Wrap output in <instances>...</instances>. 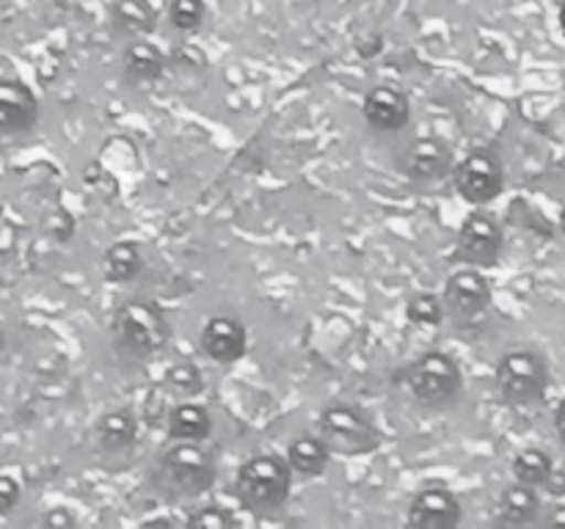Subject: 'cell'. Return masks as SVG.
Masks as SVG:
<instances>
[{
    "mask_svg": "<svg viewBox=\"0 0 565 529\" xmlns=\"http://www.w3.org/2000/svg\"><path fill=\"white\" fill-rule=\"evenodd\" d=\"M292 477L287 457L263 452L252 455L235 474V494L241 505L254 516H270L281 510L292 494Z\"/></svg>",
    "mask_w": 565,
    "mask_h": 529,
    "instance_id": "1",
    "label": "cell"
},
{
    "mask_svg": "<svg viewBox=\"0 0 565 529\" xmlns=\"http://www.w3.org/2000/svg\"><path fill=\"white\" fill-rule=\"evenodd\" d=\"M215 457L199 441H177L154 466V485L171 499H196L215 483Z\"/></svg>",
    "mask_w": 565,
    "mask_h": 529,
    "instance_id": "2",
    "label": "cell"
},
{
    "mask_svg": "<svg viewBox=\"0 0 565 529\" xmlns=\"http://www.w3.org/2000/svg\"><path fill=\"white\" fill-rule=\"evenodd\" d=\"M114 336L132 356H154L171 342V320L160 303L130 298L116 306Z\"/></svg>",
    "mask_w": 565,
    "mask_h": 529,
    "instance_id": "3",
    "label": "cell"
},
{
    "mask_svg": "<svg viewBox=\"0 0 565 529\" xmlns=\"http://www.w3.org/2000/svg\"><path fill=\"white\" fill-rule=\"evenodd\" d=\"M403 384L419 406L445 408L463 391V369L450 353L428 350L408 364Z\"/></svg>",
    "mask_w": 565,
    "mask_h": 529,
    "instance_id": "4",
    "label": "cell"
},
{
    "mask_svg": "<svg viewBox=\"0 0 565 529\" xmlns=\"http://www.w3.org/2000/svg\"><path fill=\"white\" fill-rule=\"evenodd\" d=\"M494 386L497 395L508 406H533L550 389V367L544 356L530 347H516V350L502 353L494 367Z\"/></svg>",
    "mask_w": 565,
    "mask_h": 529,
    "instance_id": "5",
    "label": "cell"
},
{
    "mask_svg": "<svg viewBox=\"0 0 565 529\" xmlns=\"http://www.w3.org/2000/svg\"><path fill=\"white\" fill-rule=\"evenodd\" d=\"M318 435L329 444L331 452L345 457L370 455L381 446V433L373 419L362 408L345 406V402H334L320 411Z\"/></svg>",
    "mask_w": 565,
    "mask_h": 529,
    "instance_id": "6",
    "label": "cell"
},
{
    "mask_svg": "<svg viewBox=\"0 0 565 529\" xmlns=\"http://www.w3.org/2000/svg\"><path fill=\"white\" fill-rule=\"evenodd\" d=\"M456 193L472 207H489L505 191V165L491 149H472L452 169Z\"/></svg>",
    "mask_w": 565,
    "mask_h": 529,
    "instance_id": "7",
    "label": "cell"
},
{
    "mask_svg": "<svg viewBox=\"0 0 565 529\" xmlns=\"http://www.w3.org/2000/svg\"><path fill=\"white\" fill-rule=\"evenodd\" d=\"M505 248V231L497 215L478 207L463 218L456 237V253L463 264L472 268H494Z\"/></svg>",
    "mask_w": 565,
    "mask_h": 529,
    "instance_id": "8",
    "label": "cell"
},
{
    "mask_svg": "<svg viewBox=\"0 0 565 529\" xmlns=\"http://www.w3.org/2000/svg\"><path fill=\"white\" fill-rule=\"evenodd\" d=\"M441 298H445L447 314H452L456 320H475L491 309L494 287H491V279L483 273V268L469 264V268L447 276Z\"/></svg>",
    "mask_w": 565,
    "mask_h": 529,
    "instance_id": "9",
    "label": "cell"
},
{
    "mask_svg": "<svg viewBox=\"0 0 565 529\" xmlns=\"http://www.w3.org/2000/svg\"><path fill=\"white\" fill-rule=\"evenodd\" d=\"M397 169L403 171V176H408L412 182H441L447 176H452L456 169V154H452L450 143L441 141V138L423 136L414 138L406 149L401 152L397 160Z\"/></svg>",
    "mask_w": 565,
    "mask_h": 529,
    "instance_id": "10",
    "label": "cell"
},
{
    "mask_svg": "<svg viewBox=\"0 0 565 529\" xmlns=\"http://www.w3.org/2000/svg\"><path fill=\"white\" fill-rule=\"evenodd\" d=\"M463 518L461 499L447 485L428 483L408 501L406 521L417 529H452Z\"/></svg>",
    "mask_w": 565,
    "mask_h": 529,
    "instance_id": "11",
    "label": "cell"
},
{
    "mask_svg": "<svg viewBox=\"0 0 565 529\" xmlns=\"http://www.w3.org/2000/svg\"><path fill=\"white\" fill-rule=\"evenodd\" d=\"M39 121V99L20 77L0 75V141L31 132Z\"/></svg>",
    "mask_w": 565,
    "mask_h": 529,
    "instance_id": "12",
    "label": "cell"
},
{
    "mask_svg": "<svg viewBox=\"0 0 565 529\" xmlns=\"http://www.w3.org/2000/svg\"><path fill=\"white\" fill-rule=\"evenodd\" d=\"M199 347L215 364H235L248 350V331L232 314H215L199 331Z\"/></svg>",
    "mask_w": 565,
    "mask_h": 529,
    "instance_id": "13",
    "label": "cell"
},
{
    "mask_svg": "<svg viewBox=\"0 0 565 529\" xmlns=\"http://www.w3.org/2000/svg\"><path fill=\"white\" fill-rule=\"evenodd\" d=\"M362 116L375 132H401L412 121V99L397 86H373L362 99Z\"/></svg>",
    "mask_w": 565,
    "mask_h": 529,
    "instance_id": "14",
    "label": "cell"
},
{
    "mask_svg": "<svg viewBox=\"0 0 565 529\" xmlns=\"http://www.w3.org/2000/svg\"><path fill=\"white\" fill-rule=\"evenodd\" d=\"M94 441L105 455H125L138 444V419L130 408H110L94 424Z\"/></svg>",
    "mask_w": 565,
    "mask_h": 529,
    "instance_id": "15",
    "label": "cell"
},
{
    "mask_svg": "<svg viewBox=\"0 0 565 529\" xmlns=\"http://www.w3.org/2000/svg\"><path fill=\"white\" fill-rule=\"evenodd\" d=\"M166 66V53L152 44L149 39H136V42H127V47L121 50V72H125L127 83L132 86H143V83H154L163 77Z\"/></svg>",
    "mask_w": 565,
    "mask_h": 529,
    "instance_id": "16",
    "label": "cell"
},
{
    "mask_svg": "<svg viewBox=\"0 0 565 529\" xmlns=\"http://www.w3.org/2000/svg\"><path fill=\"white\" fill-rule=\"evenodd\" d=\"M110 28L125 42L149 39L158 28V11L149 0H114L110 3Z\"/></svg>",
    "mask_w": 565,
    "mask_h": 529,
    "instance_id": "17",
    "label": "cell"
},
{
    "mask_svg": "<svg viewBox=\"0 0 565 529\" xmlns=\"http://www.w3.org/2000/svg\"><path fill=\"white\" fill-rule=\"evenodd\" d=\"M331 450L320 435L315 433H301L287 444V463L296 472V477L315 479L323 477L326 468H329Z\"/></svg>",
    "mask_w": 565,
    "mask_h": 529,
    "instance_id": "18",
    "label": "cell"
},
{
    "mask_svg": "<svg viewBox=\"0 0 565 529\" xmlns=\"http://www.w3.org/2000/svg\"><path fill=\"white\" fill-rule=\"evenodd\" d=\"M541 512V496L539 488L533 485H524L513 479V485H508L500 494L497 501V521L505 523V527H524V523H533Z\"/></svg>",
    "mask_w": 565,
    "mask_h": 529,
    "instance_id": "19",
    "label": "cell"
},
{
    "mask_svg": "<svg viewBox=\"0 0 565 529\" xmlns=\"http://www.w3.org/2000/svg\"><path fill=\"white\" fill-rule=\"evenodd\" d=\"M166 428L174 441H207L213 435V413L202 402L182 400L169 411Z\"/></svg>",
    "mask_w": 565,
    "mask_h": 529,
    "instance_id": "20",
    "label": "cell"
},
{
    "mask_svg": "<svg viewBox=\"0 0 565 529\" xmlns=\"http://www.w3.org/2000/svg\"><path fill=\"white\" fill-rule=\"evenodd\" d=\"M143 270L141 246L132 240H116L114 246L105 248L103 253V276L114 284H127L136 281Z\"/></svg>",
    "mask_w": 565,
    "mask_h": 529,
    "instance_id": "21",
    "label": "cell"
},
{
    "mask_svg": "<svg viewBox=\"0 0 565 529\" xmlns=\"http://www.w3.org/2000/svg\"><path fill=\"white\" fill-rule=\"evenodd\" d=\"M552 472H555V461H552L550 452L539 450V446L519 450L511 461L513 479L524 485H533V488H544L550 483Z\"/></svg>",
    "mask_w": 565,
    "mask_h": 529,
    "instance_id": "22",
    "label": "cell"
},
{
    "mask_svg": "<svg viewBox=\"0 0 565 529\" xmlns=\"http://www.w3.org/2000/svg\"><path fill=\"white\" fill-rule=\"evenodd\" d=\"M445 314V298L434 295V292H417V295L408 298L406 303L408 323L417 325V328H436V325H441Z\"/></svg>",
    "mask_w": 565,
    "mask_h": 529,
    "instance_id": "23",
    "label": "cell"
},
{
    "mask_svg": "<svg viewBox=\"0 0 565 529\" xmlns=\"http://www.w3.org/2000/svg\"><path fill=\"white\" fill-rule=\"evenodd\" d=\"M166 386H169V391H174L177 397L191 400V397H199L204 391V375L196 364L177 361L166 369Z\"/></svg>",
    "mask_w": 565,
    "mask_h": 529,
    "instance_id": "24",
    "label": "cell"
},
{
    "mask_svg": "<svg viewBox=\"0 0 565 529\" xmlns=\"http://www.w3.org/2000/svg\"><path fill=\"white\" fill-rule=\"evenodd\" d=\"M207 20V3L204 0H171L169 22L180 33H196Z\"/></svg>",
    "mask_w": 565,
    "mask_h": 529,
    "instance_id": "25",
    "label": "cell"
},
{
    "mask_svg": "<svg viewBox=\"0 0 565 529\" xmlns=\"http://www.w3.org/2000/svg\"><path fill=\"white\" fill-rule=\"evenodd\" d=\"M185 523L188 527H199V529H235L237 518L230 507L207 505V507H199L196 512H191V518H188Z\"/></svg>",
    "mask_w": 565,
    "mask_h": 529,
    "instance_id": "26",
    "label": "cell"
},
{
    "mask_svg": "<svg viewBox=\"0 0 565 529\" xmlns=\"http://www.w3.org/2000/svg\"><path fill=\"white\" fill-rule=\"evenodd\" d=\"M22 501V485L20 479L11 474H0V518L11 516Z\"/></svg>",
    "mask_w": 565,
    "mask_h": 529,
    "instance_id": "27",
    "label": "cell"
},
{
    "mask_svg": "<svg viewBox=\"0 0 565 529\" xmlns=\"http://www.w3.org/2000/svg\"><path fill=\"white\" fill-rule=\"evenodd\" d=\"M39 523L47 529H72L77 527V516L70 507H50V510L39 518Z\"/></svg>",
    "mask_w": 565,
    "mask_h": 529,
    "instance_id": "28",
    "label": "cell"
},
{
    "mask_svg": "<svg viewBox=\"0 0 565 529\" xmlns=\"http://www.w3.org/2000/svg\"><path fill=\"white\" fill-rule=\"evenodd\" d=\"M546 490H550V494H555V496H563L565 494V474L563 472H552V477H550V483L544 485Z\"/></svg>",
    "mask_w": 565,
    "mask_h": 529,
    "instance_id": "29",
    "label": "cell"
},
{
    "mask_svg": "<svg viewBox=\"0 0 565 529\" xmlns=\"http://www.w3.org/2000/svg\"><path fill=\"white\" fill-rule=\"evenodd\" d=\"M555 428H557V433H561V439L565 441V400L557 406V411H555Z\"/></svg>",
    "mask_w": 565,
    "mask_h": 529,
    "instance_id": "30",
    "label": "cell"
},
{
    "mask_svg": "<svg viewBox=\"0 0 565 529\" xmlns=\"http://www.w3.org/2000/svg\"><path fill=\"white\" fill-rule=\"evenodd\" d=\"M546 521H550L552 527H565V505L555 507V510L550 512V518H546Z\"/></svg>",
    "mask_w": 565,
    "mask_h": 529,
    "instance_id": "31",
    "label": "cell"
},
{
    "mask_svg": "<svg viewBox=\"0 0 565 529\" xmlns=\"http://www.w3.org/2000/svg\"><path fill=\"white\" fill-rule=\"evenodd\" d=\"M6 345H9V334H6V325L0 323V353L6 350Z\"/></svg>",
    "mask_w": 565,
    "mask_h": 529,
    "instance_id": "32",
    "label": "cell"
},
{
    "mask_svg": "<svg viewBox=\"0 0 565 529\" xmlns=\"http://www.w3.org/2000/svg\"><path fill=\"white\" fill-rule=\"evenodd\" d=\"M561 31H563V36H565V0L561 3Z\"/></svg>",
    "mask_w": 565,
    "mask_h": 529,
    "instance_id": "33",
    "label": "cell"
},
{
    "mask_svg": "<svg viewBox=\"0 0 565 529\" xmlns=\"http://www.w3.org/2000/svg\"><path fill=\"white\" fill-rule=\"evenodd\" d=\"M561 231L565 235V204H563V209H561Z\"/></svg>",
    "mask_w": 565,
    "mask_h": 529,
    "instance_id": "34",
    "label": "cell"
}]
</instances>
